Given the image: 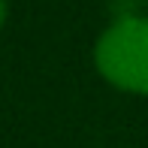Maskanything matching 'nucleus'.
Wrapping results in <instances>:
<instances>
[{
  "mask_svg": "<svg viewBox=\"0 0 148 148\" xmlns=\"http://www.w3.org/2000/svg\"><path fill=\"white\" fill-rule=\"evenodd\" d=\"M94 60L115 88L148 94V18H121L103 30Z\"/></svg>",
  "mask_w": 148,
  "mask_h": 148,
  "instance_id": "f257e3e1",
  "label": "nucleus"
},
{
  "mask_svg": "<svg viewBox=\"0 0 148 148\" xmlns=\"http://www.w3.org/2000/svg\"><path fill=\"white\" fill-rule=\"evenodd\" d=\"M6 21V0H0V24Z\"/></svg>",
  "mask_w": 148,
  "mask_h": 148,
  "instance_id": "f03ea898",
  "label": "nucleus"
}]
</instances>
